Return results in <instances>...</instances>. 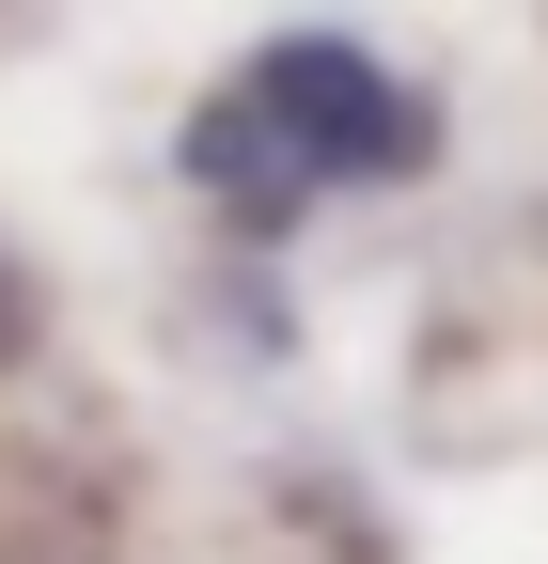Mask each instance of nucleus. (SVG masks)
Listing matches in <instances>:
<instances>
[{"mask_svg":"<svg viewBox=\"0 0 548 564\" xmlns=\"http://www.w3.org/2000/svg\"><path fill=\"white\" fill-rule=\"evenodd\" d=\"M235 95L266 110V141H283L314 188H407V173L439 158V110L407 95L392 63H361L346 32H283V47H266Z\"/></svg>","mask_w":548,"mask_h":564,"instance_id":"f257e3e1","label":"nucleus"},{"mask_svg":"<svg viewBox=\"0 0 548 564\" xmlns=\"http://www.w3.org/2000/svg\"><path fill=\"white\" fill-rule=\"evenodd\" d=\"M0 345H17V299H0Z\"/></svg>","mask_w":548,"mask_h":564,"instance_id":"7ed1b4c3","label":"nucleus"},{"mask_svg":"<svg viewBox=\"0 0 548 564\" xmlns=\"http://www.w3.org/2000/svg\"><path fill=\"white\" fill-rule=\"evenodd\" d=\"M173 158H188V188H220L251 236H283L298 204H314V173L283 158V141H266V110H251V95H204V110L173 126Z\"/></svg>","mask_w":548,"mask_h":564,"instance_id":"f03ea898","label":"nucleus"}]
</instances>
